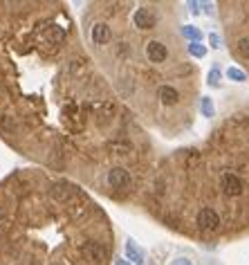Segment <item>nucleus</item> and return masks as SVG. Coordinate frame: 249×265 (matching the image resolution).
<instances>
[{
  "label": "nucleus",
  "mask_w": 249,
  "mask_h": 265,
  "mask_svg": "<svg viewBox=\"0 0 249 265\" xmlns=\"http://www.w3.org/2000/svg\"><path fill=\"white\" fill-rule=\"evenodd\" d=\"M150 220L204 245L249 236V108L157 158L137 200Z\"/></svg>",
  "instance_id": "obj_3"
},
{
  "label": "nucleus",
  "mask_w": 249,
  "mask_h": 265,
  "mask_svg": "<svg viewBox=\"0 0 249 265\" xmlns=\"http://www.w3.org/2000/svg\"><path fill=\"white\" fill-rule=\"evenodd\" d=\"M218 16L229 54L249 77V0H220Z\"/></svg>",
  "instance_id": "obj_5"
},
{
  "label": "nucleus",
  "mask_w": 249,
  "mask_h": 265,
  "mask_svg": "<svg viewBox=\"0 0 249 265\" xmlns=\"http://www.w3.org/2000/svg\"><path fill=\"white\" fill-rule=\"evenodd\" d=\"M115 229L79 182L27 166L0 180V265H112Z\"/></svg>",
  "instance_id": "obj_4"
},
{
  "label": "nucleus",
  "mask_w": 249,
  "mask_h": 265,
  "mask_svg": "<svg viewBox=\"0 0 249 265\" xmlns=\"http://www.w3.org/2000/svg\"><path fill=\"white\" fill-rule=\"evenodd\" d=\"M112 265H130V261H126V259H119V256H117L115 259V263Z\"/></svg>",
  "instance_id": "obj_13"
},
{
  "label": "nucleus",
  "mask_w": 249,
  "mask_h": 265,
  "mask_svg": "<svg viewBox=\"0 0 249 265\" xmlns=\"http://www.w3.org/2000/svg\"><path fill=\"white\" fill-rule=\"evenodd\" d=\"M220 79H223L220 68H211V72H209V85L211 88H220Z\"/></svg>",
  "instance_id": "obj_9"
},
{
  "label": "nucleus",
  "mask_w": 249,
  "mask_h": 265,
  "mask_svg": "<svg viewBox=\"0 0 249 265\" xmlns=\"http://www.w3.org/2000/svg\"><path fill=\"white\" fill-rule=\"evenodd\" d=\"M126 254L135 265H144V252L135 243H126Z\"/></svg>",
  "instance_id": "obj_6"
},
{
  "label": "nucleus",
  "mask_w": 249,
  "mask_h": 265,
  "mask_svg": "<svg viewBox=\"0 0 249 265\" xmlns=\"http://www.w3.org/2000/svg\"><path fill=\"white\" fill-rule=\"evenodd\" d=\"M200 110H202V117H213L216 115V108H213L211 97H202L200 99Z\"/></svg>",
  "instance_id": "obj_7"
},
{
  "label": "nucleus",
  "mask_w": 249,
  "mask_h": 265,
  "mask_svg": "<svg viewBox=\"0 0 249 265\" xmlns=\"http://www.w3.org/2000/svg\"><path fill=\"white\" fill-rule=\"evenodd\" d=\"M0 139L38 169L135 207L157 162L61 0H0Z\"/></svg>",
  "instance_id": "obj_1"
},
{
  "label": "nucleus",
  "mask_w": 249,
  "mask_h": 265,
  "mask_svg": "<svg viewBox=\"0 0 249 265\" xmlns=\"http://www.w3.org/2000/svg\"><path fill=\"white\" fill-rule=\"evenodd\" d=\"M81 34L112 90L146 131L169 139L191 131L202 81L177 2L95 0L83 9Z\"/></svg>",
  "instance_id": "obj_2"
},
{
  "label": "nucleus",
  "mask_w": 249,
  "mask_h": 265,
  "mask_svg": "<svg viewBox=\"0 0 249 265\" xmlns=\"http://www.w3.org/2000/svg\"><path fill=\"white\" fill-rule=\"evenodd\" d=\"M171 265H193V263H191L189 259H184V256H180V259H175Z\"/></svg>",
  "instance_id": "obj_11"
},
{
  "label": "nucleus",
  "mask_w": 249,
  "mask_h": 265,
  "mask_svg": "<svg viewBox=\"0 0 249 265\" xmlns=\"http://www.w3.org/2000/svg\"><path fill=\"white\" fill-rule=\"evenodd\" d=\"M186 48H189V54H191L193 58H204L207 56V48H204L202 43H189Z\"/></svg>",
  "instance_id": "obj_8"
},
{
  "label": "nucleus",
  "mask_w": 249,
  "mask_h": 265,
  "mask_svg": "<svg viewBox=\"0 0 249 265\" xmlns=\"http://www.w3.org/2000/svg\"><path fill=\"white\" fill-rule=\"evenodd\" d=\"M227 75H229V79H233V81H245V79H247V75H245L243 70H238V68H229Z\"/></svg>",
  "instance_id": "obj_10"
},
{
  "label": "nucleus",
  "mask_w": 249,
  "mask_h": 265,
  "mask_svg": "<svg viewBox=\"0 0 249 265\" xmlns=\"http://www.w3.org/2000/svg\"><path fill=\"white\" fill-rule=\"evenodd\" d=\"M209 41H211V48H220V36H218V34H211Z\"/></svg>",
  "instance_id": "obj_12"
}]
</instances>
